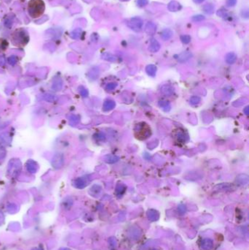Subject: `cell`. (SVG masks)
I'll return each instance as SVG.
<instances>
[{
  "mask_svg": "<svg viewBox=\"0 0 249 250\" xmlns=\"http://www.w3.org/2000/svg\"><path fill=\"white\" fill-rule=\"evenodd\" d=\"M29 14L32 18H38L43 15L45 10V4L43 0H31L28 5Z\"/></svg>",
  "mask_w": 249,
  "mask_h": 250,
  "instance_id": "obj_1",
  "label": "cell"
},
{
  "mask_svg": "<svg viewBox=\"0 0 249 250\" xmlns=\"http://www.w3.org/2000/svg\"><path fill=\"white\" fill-rule=\"evenodd\" d=\"M18 39L21 40L20 44L25 45L26 43H27L29 40V36L25 30H19L15 32L14 35H13V40L14 43H16Z\"/></svg>",
  "mask_w": 249,
  "mask_h": 250,
  "instance_id": "obj_2",
  "label": "cell"
},
{
  "mask_svg": "<svg viewBox=\"0 0 249 250\" xmlns=\"http://www.w3.org/2000/svg\"><path fill=\"white\" fill-rule=\"evenodd\" d=\"M143 22L142 19H140V18H133L130 20V21L129 22V27L133 30L134 31H136V32H138L142 29Z\"/></svg>",
  "mask_w": 249,
  "mask_h": 250,
  "instance_id": "obj_3",
  "label": "cell"
},
{
  "mask_svg": "<svg viewBox=\"0 0 249 250\" xmlns=\"http://www.w3.org/2000/svg\"><path fill=\"white\" fill-rule=\"evenodd\" d=\"M64 158L62 154H56L52 160V165L55 168H60L64 164Z\"/></svg>",
  "mask_w": 249,
  "mask_h": 250,
  "instance_id": "obj_4",
  "label": "cell"
},
{
  "mask_svg": "<svg viewBox=\"0 0 249 250\" xmlns=\"http://www.w3.org/2000/svg\"><path fill=\"white\" fill-rule=\"evenodd\" d=\"M27 169L28 172L31 173H35L38 170V165H37V162L34 161V160H30L27 162Z\"/></svg>",
  "mask_w": 249,
  "mask_h": 250,
  "instance_id": "obj_5",
  "label": "cell"
},
{
  "mask_svg": "<svg viewBox=\"0 0 249 250\" xmlns=\"http://www.w3.org/2000/svg\"><path fill=\"white\" fill-rule=\"evenodd\" d=\"M86 181L83 178H78L73 182V185L75 187L78 188V189H83L86 186Z\"/></svg>",
  "mask_w": 249,
  "mask_h": 250,
  "instance_id": "obj_6",
  "label": "cell"
},
{
  "mask_svg": "<svg viewBox=\"0 0 249 250\" xmlns=\"http://www.w3.org/2000/svg\"><path fill=\"white\" fill-rule=\"evenodd\" d=\"M159 49H160V44L159 43V42L156 39H152L151 40V43H150L149 51L153 52V53H156Z\"/></svg>",
  "mask_w": 249,
  "mask_h": 250,
  "instance_id": "obj_7",
  "label": "cell"
},
{
  "mask_svg": "<svg viewBox=\"0 0 249 250\" xmlns=\"http://www.w3.org/2000/svg\"><path fill=\"white\" fill-rule=\"evenodd\" d=\"M103 159L104 161L109 164L115 163V162H117L119 160V157H118V156L113 155H107L104 156Z\"/></svg>",
  "mask_w": 249,
  "mask_h": 250,
  "instance_id": "obj_8",
  "label": "cell"
},
{
  "mask_svg": "<svg viewBox=\"0 0 249 250\" xmlns=\"http://www.w3.org/2000/svg\"><path fill=\"white\" fill-rule=\"evenodd\" d=\"M115 107V103L113 100H107L103 104V110L104 111H110L113 110Z\"/></svg>",
  "mask_w": 249,
  "mask_h": 250,
  "instance_id": "obj_9",
  "label": "cell"
},
{
  "mask_svg": "<svg viewBox=\"0 0 249 250\" xmlns=\"http://www.w3.org/2000/svg\"><path fill=\"white\" fill-rule=\"evenodd\" d=\"M161 92H162L164 95H165L167 96H170L173 94L174 89L170 85H167V84H166V85L162 86V89H161Z\"/></svg>",
  "mask_w": 249,
  "mask_h": 250,
  "instance_id": "obj_10",
  "label": "cell"
},
{
  "mask_svg": "<svg viewBox=\"0 0 249 250\" xmlns=\"http://www.w3.org/2000/svg\"><path fill=\"white\" fill-rule=\"evenodd\" d=\"M236 60H237V56H236L235 53L230 52V53H227V54L226 55L225 61L227 64H234V63L236 61Z\"/></svg>",
  "mask_w": 249,
  "mask_h": 250,
  "instance_id": "obj_11",
  "label": "cell"
},
{
  "mask_svg": "<svg viewBox=\"0 0 249 250\" xmlns=\"http://www.w3.org/2000/svg\"><path fill=\"white\" fill-rule=\"evenodd\" d=\"M236 181L238 183V184H246L248 182V176L245 174H240L236 178Z\"/></svg>",
  "mask_w": 249,
  "mask_h": 250,
  "instance_id": "obj_12",
  "label": "cell"
},
{
  "mask_svg": "<svg viewBox=\"0 0 249 250\" xmlns=\"http://www.w3.org/2000/svg\"><path fill=\"white\" fill-rule=\"evenodd\" d=\"M146 71L149 75L151 77H155L156 72H157V67L154 64H149L146 67Z\"/></svg>",
  "mask_w": 249,
  "mask_h": 250,
  "instance_id": "obj_13",
  "label": "cell"
},
{
  "mask_svg": "<svg viewBox=\"0 0 249 250\" xmlns=\"http://www.w3.org/2000/svg\"><path fill=\"white\" fill-rule=\"evenodd\" d=\"M191 53H190V52H188V51H185V52H183V53H180V55H179L178 56V60L179 61H180V62H183V61H187V60H188L190 59V58L191 57Z\"/></svg>",
  "mask_w": 249,
  "mask_h": 250,
  "instance_id": "obj_14",
  "label": "cell"
},
{
  "mask_svg": "<svg viewBox=\"0 0 249 250\" xmlns=\"http://www.w3.org/2000/svg\"><path fill=\"white\" fill-rule=\"evenodd\" d=\"M173 35V32H172V30H170V29H165L162 31V39L164 40H167L171 38V37Z\"/></svg>",
  "mask_w": 249,
  "mask_h": 250,
  "instance_id": "obj_15",
  "label": "cell"
},
{
  "mask_svg": "<svg viewBox=\"0 0 249 250\" xmlns=\"http://www.w3.org/2000/svg\"><path fill=\"white\" fill-rule=\"evenodd\" d=\"M180 7H181L180 4L175 1H171L170 4H168L169 10L171 11H178L180 9Z\"/></svg>",
  "mask_w": 249,
  "mask_h": 250,
  "instance_id": "obj_16",
  "label": "cell"
},
{
  "mask_svg": "<svg viewBox=\"0 0 249 250\" xmlns=\"http://www.w3.org/2000/svg\"><path fill=\"white\" fill-rule=\"evenodd\" d=\"M213 246V242L210 239H205L204 241H202V248L204 249L205 250H209L212 248Z\"/></svg>",
  "mask_w": 249,
  "mask_h": 250,
  "instance_id": "obj_17",
  "label": "cell"
},
{
  "mask_svg": "<svg viewBox=\"0 0 249 250\" xmlns=\"http://www.w3.org/2000/svg\"><path fill=\"white\" fill-rule=\"evenodd\" d=\"M61 87H62V81H61V78H58L57 79H55L54 81H53L52 88L54 89L56 91H58L61 89Z\"/></svg>",
  "mask_w": 249,
  "mask_h": 250,
  "instance_id": "obj_18",
  "label": "cell"
},
{
  "mask_svg": "<svg viewBox=\"0 0 249 250\" xmlns=\"http://www.w3.org/2000/svg\"><path fill=\"white\" fill-rule=\"evenodd\" d=\"M159 105L166 112L170 110L171 105L168 101H159Z\"/></svg>",
  "mask_w": 249,
  "mask_h": 250,
  "instance_id": "obj_19",
  "label": "cell"
},
{
  "mask_svg": "<svg viewBox=\"0 0 249 250\" xmlns=\"http://www.w3.org/2000/svg\"><path fill=\"white\" fill-rule=\"evenodd\" d=\"M102 59L107 60V61H116L117 57H116V56H113V55L111 54V53H104L103 55H102Z\"/></svg>",
  "mask_w": 249,
  "mask_h": 250,
  "instance_id": "obj_20",
  "label": "cell"
},
{
  "mask_svg": "<svg viewBox=\"0 0 249 250\" xmlns=\"http://www.w3.org/2000/svg\"><path fill=\"white\" fill-rule=\"evenodd\" d=\"M101 192V186L99 185H94L92 188L90 189V193L92 195H98Z\"/></svg>",
  "mask_w": 249,
  "mask_h": 250,
  "instance_id": "obj_21",
  "label": "cell"
},
{
  "mask_svg": "<svg viewBox=\"0 0 249 250\" xmlns=\"http://www.w3.org/2000/svg\"><path fill=\"white\" fill-rule=\"evenodd\" d=\"M205 12L208 14H212L214 11V7L213 4H207L203 7Z\"/></svg>",
  "mask_w": 249,
  "mask_h": 250,
  "instance_id": "obj_22",
  "label": "cell"
},
{
  "mask_svg": "<svg viewBox=\"0 0 249 250\" xmlns=\"http://www.w3.org/2000/svg\"><path fill=\"white\" fill-rule=\"evenodd\" d=\"M200 101H201V99H200V97H197V96H193V97L190 98V103L193 105H197V104L200 103Z\"/></svg>",
  "mask_w": 249,
  "mask_h": 250,
  "instance_id": "obj_23",
  "label": "cell"
},
{
  "mask_svg": "<svg viewBox=\"0 0 249 250\" xmlns=\"http://www.w3.org/2000/svg\"><path fill=\"white\" fill-rule=\"evenodd\" d=\"M126 189V186L123 184H118L116 187V192L118 195H122L125 192Z\"/></svg>",
  "mask_w": 249,
  "mask_h": 250,
  "instance_id": "obj_24",
  "label": "cell"
},
{
  "mask_svg": "<svg viewBox=\"0 0 249 250\" xmlns=\"http://www.w3.org/2000/svg\"><path fill=\"white\" fill-rule=\"evenodd\" d=\"M180 40H181L182 43H185V44H188L189 43V42L191 41V37L189 35H182L180 37Z\"/></svg>",
  "mask_w": 249,
  "mask_h": 250,
  "instance_id": "obj_25",
  "label": "cell"
},
{
  "mask_svg": "<svg viewBox=\"0 0 249 250\" xmlns=\"http://www.w3.org/2000/svg\"><path fill=\"white\" fill-rule=\"evenodd\" d=\"M117 86H118V84H117L116 83H110V84H108L106 86V87H105V89H106L107 91L114 90V89L116 88Z\"/></svg>",
  "mask_w": 249,
  "mask_h": 250,
  "instance_id": "obj_26",
  "label": "cell"
},
{
  "mask_svg": "<svg viewBox=\"0 0 249 250\" xmlns=\"http://www.w3.org/2000/svg\"><path fill=\"white\" fill-rule=\"evenodd\" d=\"M79 92H80V93H81V96L83 97H88V95H89V92H88L87 89H85L83 87H79Z\"/></svg>",
  "mask_w": 249,
  "mask_h": 250,
  "instance_id": "obj_27",
  "label": "cell"
},
{
  "mask_svg": "<svg viewBox=\"0 0 249 250\" xmlns=\"http://www.w3.org/2000/svg\"><path fill=\"white\" fill-rule=\"evenodd\" d=\"M69 121H70V124H76L78 123L79 118L75 115H72L70 118H69Z\"/></svg>",
  "mask_w": 249,
  "mask_h": 250,
  "instance_id": "obj_28",
  "label": "cell"
},
{
  "mask_svg": "<svg viewBox=\"0 0 249 250\" xmlns=\"http://www.w3.org/2000/svg\"><path fill=\"white\" fill-rule=\"evenodd\" d=\"M17 61L18 58L17 56H11L10 57L8 58V62H9V64H11V65H14V64L17 62Z\"/></svg>",
  "mask_w": 249,
  "mask_h": 250,
  "instance_id": "obj_29",
  "label": "cell"
},
{
  "mask_svg": "<svg viewBox=\"0 0 249 250\" xmlns=\"http://www.w3.org/2000/svg\"><path fill=\"white\" fill-rule=\"evenodd\" d=\"M192 20L194 21H202L205 20V16H202V15H197V16H194L192 17Z\"/></svg>",
  "mask_w": 249,
  "mask_h": 250,
  "instance_id": "obj_30",
  "label": "cell"
},
{
  "mask_svg": "<svg viewBox=\"0 0 249 250\" xmlns=\"http://www.w3.org/2000/svg\"><path fill=\"white\" fill-rule=\"evenodd\" d=\"M95 138H97L98 141H105V135L102 132L97 133L95 135Z\"/></svg>",
  "mask_w": 249,
  "mask_h": 250,
  "instance_id": "obj_31",
  "label": "cell"
},
{
  "mask_svg": "<svg viewBox=\"0 0 249 250\" xmlns=\"http://www.w3.org/2000/svg\"><path fill=\"white\" fill-rule=\"evenodd\" d=\"M45 100L48 102H53L55 100V97L53 95H47L45 96Z\"/></svg>",
  "mask_w": 249,
  "mask_h": 250,
  "instance_id": "obj_32",
  "label": "cell"
},
{
  "mask_svg": "<svg viewBox=\"0 0 249 250\" xmlns=\"http://www.w3.org/2000/svg\"><path fill=\"white\" fill-rule=\"evenodd\" d=\"M148 4V0H137V4L140 7H143Z\"/></svg>",
  "mask_w": 249,
  "mask_h": 250,
  "instance_id": "obj_33",
  "label": "cell"
},
{
  "mask_svg": "<svg viewBox=\"0 0 249 250\" xmlns=\"http://www.w3.org/2000/svg\"><path fill=\"white\" fill-rule=\"evenodd\" d=\"M157 145H158V141H154V142H151V143H150V144H148V147H149L150 149H154Z\"/></svg>",
  "mask_w": 249,
  "mask_h": 250,
  "instance_id": "obj_34",
  "label": "cell"
},
{
  "mask_svg": "<svg viewBox=\"0 0 249 250\" xmlns=\"http://www.w3.org/2000/svg\"><path fill=\"white\" fill-rule=\"evenodd\" d=\"M237 3V0H227V4L229 7H233Z\"/></svg>",
  "mask_w": 249,
  "mask_h": 250,
  "instance_id": "obj_35",
  "label": "cell"
},
{
  "mask_svg": "<svg viewBox=\"0 0 249 250\" xmlns=\"http://www.w3.org/2000/svg\"><path fill=\"white\" fill-rule=\"evenodd\" d=\"M6 155V151L4 148L0 147V160L3 159Z\"/></svg>",
  "mask_w": 249,
  "mask_h": 250,
  "instance_id": "obj_36",
  "label": "cell"
},
{
  "mask_svg": "<svg viewBox=\"0 0 249 250\" xmlns=\"http://www.w3.org/2000/svg\"><path fill=\"white\" fill-rule=\"evenodd\" d=\"M73 34H76V36L75 37V38H78L80 37V35H81V30H75L74 32H72Z\"/></svg>",
  "mask_w": 249,
  "mask_h": 250,
  "instance_id": "obj_37",
  "label": "cell"
},
{
  "mask_svg": "<svg viewBox=\"0 0 249 250\" xmlns=\"http://www.w3.org/2000/svg\"><path fill=\"white\" fill-rule=\"evenodd\" d=\"M178 209H179V211L181 212V213H184V212H185V208L183 205H180V206H179Z\"/></svg>",
  "mask_w": 249,
  "mask_h": 250,
  "instance_id": "obj_38",
  "label": "cell"
},
{
  "mask_svg": "<svg viewBox=\"0 0 249 250\" xmlns=\"http://www.w3.org/2000/svg\"><path fill=\"white\" fill-rule=\"evenodd\" d=\"M4 214L1 213V212H0V225H1V224L3 222H4Z\"/></svg>",
  "mask_w": 249,
  "mask_h": 250,
  "instance_id": "obj_39",
  "label": "cell"
},
{
  "mask_svg": "<svg viewBox=\"0 0 249 250\" xmlns=\"http://www.w3.org/2000/svg\"><path fill=\"white\" fill-rule=\"evenodd\" d=\"M4 59L2 56H0V66L4 65Z\"/></svg>",
  "mask_w": 249,
  "mask_h": 250,
  "instance_id": "obj_40",
  "label": "cell"
},
{
  "mask_svg": "<svg viewBox=\"0 0 249 250\" xmlns=\"http://www.w3.org/2000/svg\"><path fill=\"white\" fill-rule=\"evenodd\" d=\"M248 110H249V107H248V106L245 107V109H244V112H245V115H248V113H249V111H248Z\"/></svg>",
  "mask_w": 249,
  "mask_h": 250,
  "instance_id": "obj_41",
  "label": "cell"
},
{
  "mask_svg": "<svg viewBox=\"0 0 249 250\" xmlns=\"http://www.w3.org/2000/svg\"><path fill=\"white\" fill-rule=\"evenodd\" d=\"M194 1L195 3H197V4H199V3H202V2L204 0H193Z\"/></svg>",
  "mask_w": 249,
  "mask_h": 250,
  "instance_id": "obj_42",
  "label": "cell"
},
{
  "mask_svg": "<svg viewBox=\"0 0 249 250\" xmlns=\"http://www.w3.org/2000/svg\"><path fill=\"white\" fill-rule=\"evenodd\" d=\"M32 250H43V249L42 247H38V248H35V249H33Z\"/></svg>",
  "mask_w": 249,
  "mask_h": 250,
  "instance_id": "obj_43",
  "label": "cell"
},
{
  "mask_svg": "<svg viewBox=\"0 0 249 250\" xmlns=\"http://www.w3.org/2000/svg\"><path fill=\"white\" fill-rule=\"evenodd\" d=\"M61 250H70V249H68V248H64V249H62Z\"/></svg>",
  "mask_w": 249,
  "mask_h": 250,
  "instance_id": "obj_44",
  "label": "cell"
}]
</instances>
